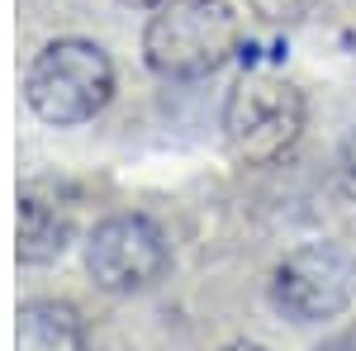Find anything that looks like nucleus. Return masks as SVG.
<instances>
[{
  "label": "nucleus",
  "mask_w": 356,
  "mask_h": 351,
  "mask_svg": "<svg viewBox=\"0 0 356 351\" xmlns=\"http://www.w3.org/2000/svg\"><path fill=\"white\" fill-rule=\"evenodd\" d=\"M166 261H171V247H166L162 228L143 214L105 218L86 243V270L110 295H129V290L152 285L166 270Z\"/></svg>",
  "instance_id": "nucleus-5"
},
{
  "label": "nucleus",
  "mask_w": 356,
  "mask_h": 351,
  "mask_svg": "<svg viewBox=\"0 0 356 351\" xmlns=\"http://www.w3.org/2000/svg\"><path fill=\"white\" fill-rule=\"evenodd\" d=\"M67 238H72V223L57 204L38 199V195L19 199V243H15V252H19L24 266H43V261L62 256Z\"/></svg>",
  "instance_id": "nucleus-7"
},
{
  "label": "nucleus",
  "mask_w": 356,
  "mask_h": 351,
  "mask_svg": "<svg viewBox=\"0 0 356 351\" xmlns=\"http://www.w3.org/2000/svg\"><path fill=\"white\" fill-rule=\"evenodd\" d=\"M124 5H138V10H157V5H166V0H124Z\"/></svg>",
  "instance_id": "nucleus-11"
},
{
  "label": "nucleus",
  "mask_w": 356,
  "mask_h": 351,
  "mask_svg": "<svg viewBox=\"0 0 356 351\" xmlns=\"http://www.w3.org/2000/svg\"><path fill=\"white\" fill-rule=\"evenodd\" d=\"M24 95H29V109L43 124H57V129L86 124L110 105L114 67L105 57V48H95L86 38H57L33 57Z\"/></svg>",
  "instance_id": "nucleus-2"
},
{
  "label": "nucleus",
  "mask_w": 356,
  "mask_h": 351,
  "mask_svg": "<svg viewBox=\"0 0 356 351\" xmlns=\"http://www.w3.org/2000/svg\"><path fill=\"white\" fill-rule=\"evenodd\" d=\"M318 351H356V332H342V337H332V342H323Z\"/></svg>",
  "instance_id": "nucleus-10"
},
{
  "label": "nucleus",
  "mask_w": 356,
  "mask_h": 351,
  "mask_svg": "<svg viewBox=\"0 0 356 351\" xmlns=\"http://www.w3.org/2000/svg\"><path fill=\"white\" fill-rule=\"evenodd\" d=\"M314 5H318V0H252V10H257L266 24H300Z\"/></svg>",
  "instance_id": "nucleus-8"
},
{
  "label": "nucleus",
  "mask_w": 356,
  "mask_h": 351,
  "mask_svg": "<svg viewBox=\"0 0 356 351\" xmlns=\"http://www.w3.org/2000/svg\"><path fill=\"white\" fill-rule=\"evenodd\" d=\"M337 186L356 199V133H347L342 152H337Z\"/></svg>",
  "instance_id": "nucleus-9"
},
{
  "label": "nucleus",
  "mask_w": 356,
  "mask_h": 351,
  "mask_svg": "<svg viewBox=\"0 0 356 351\" xmlns=\"http://www.w3.org/2000/svg\"><path fill=\"white\" fill-rule=\"evenodd\" d=\"M356 295V261L332 243H314L290 252L271 280L275 309L295 323H323L342 313Z\"/></svg>",
  "instance_id": "nucleus-4"
},
{
  "label": "nucleus",
  "mask_w": 356,
  "mask_h": 351,
  "mask_svg": "<svg viewBox=\"0 0 356 351\" xmlns=\"http://www.w3.org/2000/svg\"><path fill=\"white\" fill-rule=\"evenodd\" d=\"M223 351H266V347H252V342H238V347H223Z\"/></svg>",
  "instance_id": "nucleus-12"
},
{
  "label": "nucleus",
  "mask_w": 356,
  "mask_h": 351,
  "mask_svg": "<svg viewBox=\"0 0 356 351\" xmlns=\"http://www.w3.org/2000/svg\"><path fill=\"white\" fill-rule=\"evenodd\" d=\"M238 15L228 0H166L157 15L147 19L143 33V53L147 67L176 76V81H195L219 72L238 48Z\"/></svg>",
  "instance_id": "nucleus-1"
},
{
  "label": "nucleus",
  "mask_w": 356,
  "mask_h": 351,
  "mask_svg": "<svg viewBox=\"0 0 356 351\" xmlns=\"http://www.w3.org/2000/svg\"><path fill=\"white\" fill-rule=\"evenodd\" d=\"M15 351H86V327L72 304L33 299L15 318Z\"/></svg>",
  "instance_id": "nucleus-6"
},
{
  "label": "nucleus",
  "mask_w": 356,
  "mask_h": 351,
  "mask_svg": "<svg viewBox=\"0 0 356 351\" xmlns=\"http://www.w3.org/2000/svg\"><path fill=\"white\" fill-rule=\"evenodd\" d=\"M304 129V95L275 72H247L233 85L228 109H223V138L233 157L252 166L280 162Z\"/></svg>",
  "instance_id": "nucleus-3"
}]
</instances>
